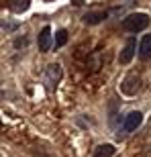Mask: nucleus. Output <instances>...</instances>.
Wrapping results in <instances>:
<instances>
[{"instance_id": "obj_1", "label": "nucleus", "mask_w": 151, "mask_h": 157, "mask_svg": "<svg viewBox=\"0 0 151 157\" xmlns=\"http://www.w3.org/2000/svg\"><path fill=\"white\" fill-rule=\"evenodd\" d=\"M147 27H149V17L145 12H133V14H127L122 18V29L129 33H139Z\"/></svg>"}, {"instance_id": "obj_2", "label": "nucleus", "mask_w": 151, "mask_h": 157, "mask_svg": "<svg viewBox=\"0 0 151 157\" xmlns=\"http://www.w3.org/2000/svg\"><path fill=\"white\" fill-rule=\"evenodd\" d=\"M61 80V65L59 63H49L43 71V84H45V90L51 92L53 88L57 86V82Z\"/></svg>"}, {"instance_id": "obj_3", "label": "nucleus", "mask_w": 151, "mask_h": 157, "mask_svg": "<svg viewBox=\"0 0 151 157\" xmlns=\"http://www.w3.org/2000/svg\"><path fill=\"white\" fill-rule=\"evenodd\" d=\"M139 90H141V76L137 71H131V74L121 82V92L127 94V96H135Z\"/></svg>"}, {"instance_id": "obj_4", "label": "nucleus", "mask_w": 151, "mask_h": 157, "mask_svg": "<svg viewBox=\"0 0 151 157\" xmlns=\"http://www.w3.org/2000/svg\"><path fill=\"white\" fill-rule=\"evenodd\" d=\"M141 122H143V114H141L139 110L129 112L127 117H125V121H122V128H121V133H118V137H125V135H129L131 131H135V128L139 127Z\"/></svg>"}, {"instance_id": "obj_5", "label": "nucleus", "mask_w": 151, "mask_h": 157, "mask_svg": "<svg viewBox=\"0 0 151 157\" xmlns=\"http://www.w3.org/2000/svg\"><path fill=\"white\" fill-rule=\"evenodd\" d=\"M135 51H137V39H135V37H129V39H127V45L122 47L121 55H118V61H121L122 65L131 63V59L135 57Z\"/></svg>"}, {"instance_id": "obj_6", "label": "nucleus", "mask_w": 151, "mask_h": 157, "mask_svg": "<svg viewBox=\"0 0 151 157\" xmlns=\"http://www.w3.org/2000/svg\"><path fill=\"white\" fill-rule=\"evenodd\" d=\"M51 27H43L39 33V37H37V45H39V51L41 53H47L49 49H51Z\"/></svg>"}, {"instance_id": "obj_7", "label": "nucleus", "mask_w": 151, "mask_h": 157, "mask_svg": "<svg viewBox=\"0 0 151 157\" xmlns=\"http://www.w3.org/2000/svg\"><path fill=\"white\" fill-rule=\"evenodd\" d=\"M106 17H108L106 10H92V12H86V14L82 17V21L86 25H98V23H102Z\"/></svg>"}, {"instance_id": "obj_8", "label": "nucleus", "mask_w": 151, "mask_h": 157, "mask_svg": "<svg viewBox=\"0 0 151 157\" xmlns=\"http://www.w3.org/2000/svg\"><path fill=\"white\" fill-rule=\"evenodd\" d=\"M139 57L141 59H149L151 57V35H145L139 43Z\"/></svg>"}, {"instance_id": "obj_9", "label": "nucleus", "mask_w": 151, "mask_h": 157, "mask_svg": "<svg viewBox=\"0 0 151 157\" xmlns=\"http://www.w3.org/2000/svg\"><path fill=\"white\" fill-rule=\"evenodd\" d=\"M31 6V0H8V8H10L12 12H25L27 8Z\"/></svg>"}, {"instance_id": "obj_10", "label": "nucleus", "mask_w": 151, "mask_h": 157, "mask_svg": "<svg viewBox=\"0 0 151 157\" xmlns=\"http://www.w3.org/2000/svg\"><path fill=\"white\" fill-rule=\"evenodd\" d=\"M114 155V147L112 145H98L96 149H94V157H112Z\"/></svg>"}, {"instance_id": "obj_11", "label": "nucleus", "mask_w": 151, "mask_h": 157, "mask_svg": "<svg viewBox=\"0 0 151 157\" xmlns=\"http://www.w3.org/2000/svg\"><path fill=\"white\" fill-rule=\"evenodd\" d=\"M65 43H68V31H57L55 33V47H64Z\"/></svg>"}, {"instance_id": "obj_12", "label": "nucleus", "mask_w": 151, "mask_h": 157, "mask_svg": "<svg viewBox=\"0 0 151 157\" xmlns=\"http://www.w3.org/2000/svg\"><path fill=\"white\" fill-rule=\"evenodd\" d=\"M18 27V23H14V25H8V23H2V29L4 31H14Z\"/></svg>"}, {"instance_id": "obj_13", "label": "nucleus", "mask_w": 151, "mask_h": 157, "mask_svg": "<svg viewBox=\"0 0 151 157\" xmlns=\"http://www.w3.org/2000/svg\"><path fill=\"white\" fill-rule=\"evenodd\" d=\"M27 43H29V41L25 39V37H23V39H17V41H14V45H17V47H21V45H27Z\"/></svg>"}, {"instance_id": "obj_14", "label": "nucleus", "mask_w": 151, "mask_h": 157, "mask_svg": "<svg viewBox=\"0 0 151 157\" xmlns=\"http://www.w3.org/2000/svg\"><path fill=\"white\" fill-rule=\"evenodd\" d=\"M45 2H51V0H45Z\"/></svg>"}]
</instances>
